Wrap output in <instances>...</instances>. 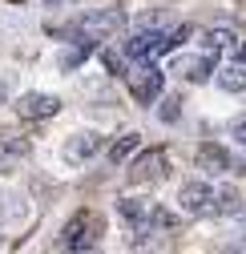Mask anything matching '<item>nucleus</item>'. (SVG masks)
<instances>
[{
	"label": "nucleus",
	"mask_w": 246,
	"mask_h": 254,
	"mask_svg": "<svg viewBox=\"0 0 246 254\" xmlns=\"http://www.w3.org/2000/svg\"><path fill=\"white\" fill-rule=\"evenodd\" d=\"M234 61H238V65H246V45H238V49H234Z\"/></svg>",
	"instance_id": "412c9836"
},
{
	"label": "nucleus",
	"mask_w": 246,
	"mask_h": 254,
	"mask_svg": "<svg viewBox=\"0 0 246 254\" xmlns=\"http://www.w3.org/2000/svg\"><path fill=\"white\" fill-rule=\"evenodd\" d=\"M194 166H198L202 174H210V178H214V174H230V170H234V153H230L226 145H218V141H202Z\"/></svg>",
	"instance_id": "6e6552de"
},
{
	"label": "nucleus",
	"mask_w": 246,
	"mask_h": 254,
	"mask_svg": "<svg viewBox=\"0 0 246 254\" xmlns=\"http://www.w3.org/2000/svg\"><path fill=\"white\" fill-rule=\"evenodd\" d=\"M170 174V157H166V149H145V153H137L133 157V166H129V182L133 186H153V182H162Z\"/></svg>",
	"instance_id": "0eeeda50"
},
{
	"label": "nucleus",
	"mask_w": 246,
	"mask_h": 254,
	"mask_svg": "<svg viewBox=\"0 0 246 254\" xmlns=\"http://www.w3.org/2000/svg\"><path fill=\"white\" fill-rule=\"evenodd\" d=\"M28 145L16 141V137H0V174H16V166L24 162Z\"/></svg>",
	"instance_id": "4468645a"
},
{
	"label": "nucleus",
	"mask_w": 246,
	"mask_h": 254,
	"mask_svg": "<svg viewBox=\"0 0 246 254\" xmlns=\"http://www.w3.org/2000/svg\"><path fill=\"white\" fill-rule=\"evenodd\" d=\"M242 250H246V218H238L230 230L214 238V254H242Z\"/></svg>",
	"instance_id": "f8f14e48"
},
{
	"label": "nucleus",
	"mask_w": 246,
	"mask_h": 254,
	"mask_svg": "<svg viewBox=\"0 0 246 254\" xmlns=\"http://www.w3.org/2000/svg\"><path fill=\"white\" fill-rule=\"evenodd\" d=\"M12 4H16V0H12Z\"/></svg>",
	"instance_id": "5701e85b"
},
{
	"label": "nucleus",
	"mask_w": 246,
	"mask_h": 254,
	"mask_svg": "<svg viewBox=\"0 0 246 254\" xmlns=\"http://www.w3.org/2000/svg\"><path fill=\"white\" fill-rule=\"evenodd\" d=\"M214 53H198V57H178L174 61V69L186 77V81H194V85H202V81H210V77H218V65H214Z\"/></svg>",
	"instance_id": "1a4fd4ad"
},
{
	"label": "nucleus",
	"mask_w": 246,
	"mask_h": 254,
	"mask_svg": "<svg viewBox=\"0 0 246 254\" xmlns=\"http://www.w3.org/2000/svg\"><path fill=\"white\" fill-rule=\"evenodd\" d=\"M28 222V198L20 194V190H4L0 194V226H24Z\"/></svg>",
	"instance_id": "9d476101"
},
{
	"label": "nucleus",
	"mask_w": 246,
	"mask_h": 254,
	"mask_svg": "<svg viewBox=\"0 0 246 254\" xmlns=\"http://www.w3.org/2000/svg\"><path fill=\"white\" fill-rule=\"evenodd\" d=\"M125 89H129V97H133L141 109H149V105L162 101L166 77H162V69L153 65V61H129V69H125Z\"/></svg>",
	"instance_id": "7ed1b4c3"
},
{
	"label": "nucleus",
	"mask_w": 246,
	"mask_h": 254,
	"mask_svg": "<svg viewBox=\"0 0 246 254\" xmlns=\"http://www.w3.org/2000/svg\"><path fill=\"white\" fill-rule=\"evenodd\" d=\"M12 109H16L24 121H49V117L61 113V97H57V93H41V89H33V93H20V97L12 101Z\"/></svg>",
	"instance_id": "423d86ee"
},
{
	"label": "nucleus",
	"mask_w": 246,
	"mask_h": 254,
	"mask_svg": "<svg viewBox=\"0 0 246 254\" xmlns=\"http://www.w3.org/2000/svg\"><path fill=\"white\" fill-rule=\"evenodd\" d=\"M0 242H4V238H0Z\"/></svg>",
	"instance_id": "b1692460"
},
{
	"label": "nucleus",
	"mask_w": 246,
	"mask_h": 254,
	"mask_svg": "<svg viewBox=\"0 0 246 254\" xmlns=\"http://www.w3.org/2000/svg\"><path fill=\"white\" fill-rule=\"evenodd\" d=\"M202 49L218 57V53H226V49L234 53L238 45H234V33H230V28H206V33H202Z\"/></svg>",
	"instance_id": "2eb2a0df"
},
{
	"label": "nucleus",
	"mask_w": 246,
	"mask_h": 254,
	"mask_svg": "<svg viewBox=\"0 0 246 254\" xmlns=\"http://www.w3.org/2000/svg\"><path fill=\"white\" fill-rule=\"evenodd\" d=\"M218 89L222 93H246V65H226V69H218Z\"/></svg>",
	"instance_id": "dca6fc26"
},
{
	"label": "nucleus",
	"mask_w": 246,
	"mask_h": 254,
	"mask_svg": "<svg viewBox=\"0 0 246 254\" xmlns=\"http://www.w3.org/2000/svg\"><path fill=\"white\" fill-rule=\"evenodd\" d=\"M242 210V194L234 186H218V198H214V210H210V218L214 222H222V218H230V214H238Z\"/></svg>",
	"instance_id": "ddd939ff"
},
{
	"label": "nucleus",
	"mask_w": 246,
	"mask_h": 254,
	"mask_svg": "<svg viewBox=\"0 0 246 254\" xmlns=\"http://www.w3.org/2000/svg\"><path fill=\"white\" fill-rule=\"evenodd\" d=\"M137 145H141V137H137V133H125V137H117V141L109 145V162H113V166H117V162H125V157H129Z\"/></svg>",
	"instance_id": "a211bd4d"
},
{
	"label": "nucleus",
	"mask_w": 246,
	"mask_h": 254,
	"mask_svg": "<svg viewBox=\"0 0 246 254\" xmlns=\"http://www.w3.org/2000/svg\"><path fill=\"white\" fill-rule=\"evenodd\" d=\"M230 137H234L238 145H246V117H234V121H230Z\"/></svg>",
	"instance_id": "aec40b11"
},
{
	"label": "nucleus",
	"mask_w": 246,
	"mask_h": 254,
	"mask_svg": "<svg viewBox=\"0 0 246 254\" xmlns=\"http://www.w3.org/2000/svg\"><path fill=\"white\" fill-rule=\"evenodd\" d=\"M105 149V137L97 129H81L65 141V149H61V157H65L69 166H89V162H97V153Z\"/></svg>",
	"instance_id": "39448f33"
},
{
	"label": "nucleus",
	"mask_w": 246,
	"mask_h": 254,
	"mask_svg": "<svg viewBox=\"0 0 246 254\" xmlns=\"http://www.w3.org/2000/svg\"><path fill=\"white\" fill-rule=\"evenodd\" d=\"M89 53H93V49H89V45H69L65 53H61V57H57V65H61V69H65V73H73V69H81V65H85V61H89Z\"/></svg>",
	"instance_id": "f3484780"
},
{
	"label": "nucleus",
	"mask_w": 246,
	"mask_h": 254,
	"mask_svg": "<svg viewBox=\"0 0 246 254\" xmlns=\"http://www.w3.org/2000/svg\"><path fill=\"white\" fill-rule=\"evenodd\" d=\"M158 113H162V121H178V113H182V93H174V97H166V101L158 105Z\"/></svg>",
	"instance_id": "6ab92c4d"
},
{
	"label": "nucleus",
	"mask_w": 246,
	"mask_h": 254,
	"mask_svg": "<svg viewBox=\"0 0 246 254\" xmlns=\"http://www.w3.org/2000/svg\"><path fill=\"white\" fill-rule=\"evenodd\" d=\"M105 238V218L93 214V210H77L69 218V226L61 230V246L69 254H93Z\"/></svg>",
	"instance_id": "f03ea898"
},
{
	"label": "nucleus",
	"mask_w": 246,
	"mask_h": 254,
	"mask_svg": "<svg viewBox=\"0 0 246 254\" xmlns=\"http://www.w3.org/2000/svg\"><path fill=\"white\" fill-rule=\"evenodd\" d=\"M117 28H125V12L121 8H97V12H85V16H77L73 24H57V28H49V37H61V41H73V45H101V41H109Z\"/></svg>",
	"instance_id": "f257e3e1"
},
{
	"label": "nucleus",
	"mask_w": 246,
	"mask_h": 254,
	"mask_svg": "<svg viewBox=\"0 0 246 254\" xmlns=\"http://www.w3.org/2000/svg\"><path fill=\"white\" fill-rule=\"evenodd\" d=\"M0 105H8V85L0 81Z\"/></svg>",
	"instance_id": "4be33fe9"
},
{
	"label": "nucleus",
	"mask_w": 246,
	"mask_h": 254,
	"mask_svg": "<svg viewBox=\"0 0 246 254\" xmlns=\"http://www.w3.org/2000/svg\"><path fill=\"white\" fill-rule=\"evenodd\" d=\"M214 198H218V186H214V182L190 178V182H182V186H178V206L186 210V214H194V218H210Z\"/></svg>",
	"instance_id": "20e7f679"
},
{
	"label": "nucleus",
	"mask_w": 246,
	"mask_h": 254,
	"mask_svg": "<svg viewBox=\"0 0 246 254\" xmlns=\"http://www.w3.org/2000/svg\"><path fill=\"white\" fill-rule=\"evenodd\" d=\"M153 206L158 202H149V198H117V218L125 222L129 230H141L149 222V214H153Z\"/></svg>",
	"instance_id": "9b49d317"
}]
</instances>
